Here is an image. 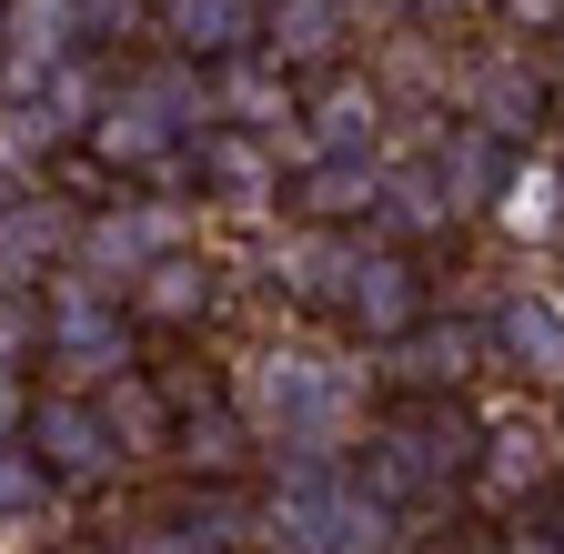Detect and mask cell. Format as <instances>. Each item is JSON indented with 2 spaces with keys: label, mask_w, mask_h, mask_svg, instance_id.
Here are the masks:
<instances>
[{
  "label": "cell",
  "mask_w": 564,
  "mask_h": 554,
  "mask_svg": "<svg viewBox=\"0 0 564 554\" xmlns=\"http://www.w3.org/2000/svg\"><path fill=\"white\" fill-rule=\"evenodd\" d=\"M212 121L262 131V142H293V131H303V72H282L272 51L223 61V72H212Z\"/></svg>",
  "instance_id": "cell-11"
},
{
  "label": "cell",
  "mask_w": 564,
  "mask_h": 554,
  "mask_svg": "<svg viewBox=\"0 0 564 554\" xmlns=\"http://www.w3.org/2000/svg\"><path fill=\"white\" fill-rule=\"evenodd\" d=\"M373 162H383V152H373ZM373 162H352V152H303L293 182H282V202H293L303 222L364 232V222H373Z\"/></svg>",
  "instance_id": "cell-17"
},
{
  "label": "cell",
  "mask_w": 564,
  "mask_h": 554,
  "mask_svg": "<svg viewBox=\"0 0 564 554\" xmlns=\"http://www.w3.org/2000/svg\"><path fill=\"white\" fill-rule=\"evenodd\" d=\"M352 262H364V232H333V222H303L293 242H272V293L282 303H303V313H343L352 293Z\"/></svg>",
  "instance_id": "cell-15"
},
{
  "label": "cell",
  "mask_w": 564,
  "mask_h": 554,
  "mask_svg": "<svg viewBox=\"0 0 564 554\" xmlns=\"http://www.w3.org/2000/svg\"><path fill=\"white\" fill-rule=\"evenodd\" d=\"M0 31H11V0H0Z\"/></svg>",
  "instance_id": "cell-34"
},
{
  "label": "cell",
  "mask_w": 564,
  "mask_h": 554,
  "mask_svg": "<svg viewBox=\"0 0 564 554\" xmlns=\"http://www.w3.org/2000/svg\"><path fill=\"white\" fill-rule=\"evenodd\" d=\"M484 343H494V363H514L524 383L564 393V293L554 283H514L505 303H494Z\"/></svg>",
  "instance_id": "cell-10"
},
{
  "label": "cell",
  "mask_w": 564,
  "mask_h": 554,
  "mask_svg": "<svg viewBox=\"0 0 564 554\" xmlns=\"http://www.w3.org/2000/svg\"><path fill=\"white\" fill-rule=\"evenodd\" d=\"M505 554H564V544H554V534H514Z\"/></svg>",
  "instance_id": "cell-31"
},
{
  "label": "cell",
  "mask_w": 564,
  "mask_h": 554,
  "mask_svg": "<svg viewBox=\"0 0 564 554\" xmlns=\"http://www.w3.org/2000/svg\"><path fill=\"white\" fill-rule=\"evenodd\" d=\"M423 152H434V172H444V202H454V222L494 213V192H505V172H514V142H494V131H474V121H444Z\"/></svg>",
  "instance_id": "cell-20"
},
{
  "label": "cell",
  "mask_w": 564,
  "mask_h": 554,
  "mask_svg": "<svg viewBox=\"0 0 564 554\" xmlns=\"http://www.w3.org/2000/svg\"><path fill=\"white\" fill-rule=\"evenodd\" d=\"M51 504V474H41V454L21 444V434H0V524H31Z\"/></svg>",
  "instance_id": "cell-26"
},
{
  "label": "cell",
  "mask_w": 564,
  "mask_h": 554,
  "mask_svg": "<svg viewBox=\"0 0 564 554\" xmlns=\"http://www.w3.org/2000/svg\"><path fill=\"white\" fill-rule=\"evenodd\" d=\"M383 121H393V91L343 61V72L303 101V152H352V162H373V152H383ZM303 152H293V162H303Z\"/></svg>",
  "instance_id": "cell-12"
},
{
  "label": "cell",
  "mask_w": 564,
  "mask_h": 554,
  "mask_svg": "<svg viewBox=\"0 0 564 554\" xmlns=\"http://www.w3.org/2000/svg\"><path fill=\"white\" fill-rule=\"evenodd\" d=\"M505 31H524V41H544V31H564V0H484Z\"/></svg>",
  "instance_id": "cell-28"
},
{
  "label": "cell",
  "mask_w": 564,
  "mask_h": 554,
  "mask_svg": "<svg viewBox=\"0 0 564 554\" xmlns=\"http://www.w3.org/2000/svg\"><path fill=\"white\" fill-rule=\"evenodd\" d=\"M31 424V383H21V363H0V434H21Z\"/></svg>",
  "instance_id": "cell-29"
},
{
  "label": "cell",
  "mask_w": 564,
  "mask_h": 554,
  "mask_svg": "<svg viewBox=\"0 0 564 554\" xmlns=\"http://www.w3.org/2000/svg\"><path fill=\"white\" fill-rule=\"evenodd\" d=\"M262 544L272 554H403V514L352 464H272Z\"/></svg>",
  "instance_id": "cell-3"
},
{
  "label": "cell",
  "mask_w": 564,
  "mask_h": 554,
  "mask_svg": "<svg viewBox=\"0 0 564 554\" xmlns=\"http://www.w3.org/2000/svg\"><path fill=\"white\" fill-rule=\"evenodd\" d=\"M121 283H101V272H82V262H61L51 272V293H41V354L51 363H70L91 393L111 383V373H131V333H121Z\"/></svg>",
  "instance_id": "cell-4"
},
{
  "label": "cell",
  "mask_w": 564,
  "mask_h": 554,
  "mask_svg": "<svg viewBox=\"0 0 564 554\" xmlns=\"http://www.w3.org/2000/svg\"><path fill=\"white\" fill-rule=\"evenodd\" d=\"M373 363L364 354H333V343H252L232 403L252 413V434L272 464H352L373 424Z\"/></svg>",
  "instance_id": "cell-1"
},
{
  "label": "cell",
  "mask_w": 564,
  "mask_h": 554,
  "mask_svg": "<svg viewBox=\"0 0 564 554\" xmlns=\"http://www.w3.org/2000/svg\"><path fill=\"white\" fill-rule=\"evenodd\" d=\"M544 534H554V544H564V504H554V524H544Z\"/></svg>",
  "instance_id": "cell-33"
},
{
  "label": "cell",
  "mask_w": 564,
  "mask_h": 554,
  "mask_svg": "<svg viewBox=\"0 0 564 554\" xmlns=\"http://www.w3.org/2000/svg\"><path fill=\"white\" fill-rule=\"evenodd\" d=\"M373 82H383L393 101H434V111H444V72H434V51H423V41H383Z\"/></svg>",
  "instance_id": "cell-27"
},
{
  "label": "cell",
  "mask_w": 564,
  "mask_h": 554,
  "mask_svg": "<svg viewBox=\"0 0 564 554\" xmlns=\"http://www.w3.org/2000/svg\"><path fill=\"white\" fill-rule=\"evenodd\" d=\"M423 313H434V293H423V262H413L403 242H373V232H364V262H352L343 323H352V333H364L373 354H383V343H403Z\"/></svg>",
  "instance_id": "cell-8"
},
{
  "label": "cell",
  "mask_w": 564,
  "mask_h": 554,
  "mask_svg": "<svg viewBox=\"0 0 564 554\" xmlns=\"http://www.w3.org/2000/svg\"><path fill=\"white\" fill-rule=\"evenodd\" d=\"M373 242H434V232H454V202H444V172H434V152H383L373 162V222H364Z\"/></svg>",
  "instance_id": "cell-13"
},
{
  "label": "cell",
  "mask_w": 564,
  "mask_h": 554,
  "mask_svg": "<svg viewBox=\"0 0 564 554\" xmlns=\"http://www.w3.org/2000/svg\"><path fill=\"white\" fill-rule=\"evenodd\" d=\"M162 41L202 72H223V61L262 51V0H162Z\"/></svg>",
  "instance_id": "cell-18"
},
{
  "label": "cell",
  "mask_w": 564,
  "mask_h": 554,
  "mask_svg": "<svg viewBox=\"0 0 564 554\" xmlns=\"http://www.w3.org/2000/svg\"><path fill=\"white\" fill-rule=\"evenodd\" d=\"M232 554H262V544H232Z\"/></svg>",
  "instance_id": "cell-35"
},
{
  "label": "cell",
  "mask_w": 564,
  "mask_h": 554,
  "mask_svg": "<svg viewBox=\"0 0 564 554\" xmlns=\"http://www.w3.org/2000/svg\"><path fill=\"white\" fill-rule=\"evenodd\" d=\"M544 121H564V82H554V111H544Z\"/></svg>",
  "instance_id": "cell-32"
},
{
  "label": "cell",
  "mask_w": 564,
  "mask_h": 554,
  "mask_svg": "<svg viewBox=\"0 0 564 554\" xmlns=\"http://www.w3.org/2000/svg\"><path fill=\"white\" fill-rule=\"evenodd\" d=\"M121 303H131L141 323H162V333H192V323L223 313V262L192 252V242H172L162 262H141L131 283H121Z\"/></svg>",
  "instance_id": "cell-14"
},
{
  "label": "cell",
  "mask_w": 564,
  "mask_h": 554,
  "mask_svg": "<svg viewBox=\"0 0 564 554\" xmlns=\"http://www.w3.org/2000/svg\"><path fill=\"white\" fill-rule=\"evenodd\" d=\"M262 51L282 61V72H343L352 0H262Z\"/></svg>",
  "instance_id": "cell-16"
},
{
  "label": "cell",
  "mask_w": 564,
  "mask_h": 554,
  "mask_svg": "<svg viewBox=\"0 0 564 554\" xmlns=\"http://www.w3.org/2000/svg\"><path fill=\"white\" fill-rule=\"evenodd\" d=\"M182 162H192L202 202H223V213H282V142H262V131L212 121V131H192Z\"/></svg>",
  "instance_id": "cell-7"
},
{
  "label": "cell",
  "mask_w": 564,
  "mask_h": 554,
  "mask_svg": "<svg viewBox=\"0 0 564 554\" xmlns=\"http://www.w3.org/2000/svg\"><path fill=\"white\" fill-rule=\"evenodd\" d=\"M91 403H101V424H111L121 464H131V454H172V424H182V403H172V383H152L141 363H131V373H111Z\"/></svg>",
  "instance_id": "cell-22"
},
{
  "label": "cell",
  "mask_w": 564,
  "mask_h": 554,
  "mask_svg": "<svg viewBox=\"0 0 564 554\" xmlns=\"http://www.w3.org/2000/svg\"><path fill=\"white\" fill-rule=\"evenodd\" d=\"M21 444L41 454L51 484H111V474H121V444H111V424H101L91 393H31Z\"/></svg>",
  "instance_id": "cell-6"
},
{
  "label": "cell",
  "mask_w": 564,
  "mask_h": 554,
  "mask_svg": "<svg viewBox=\"0 0 564 554\" xmlns=\"http://www.w3.org/2000/svg\"><path fill=\"white\" fill-rule=\"evenodd\" d=\"M554 474V434L544 424H484V444H474V484L484 495H534V484Z\"/></svg>",
  "instance_id": "cell-25"
},
{
  "label": "cell",
  "mask_w": 564,
  "mask_h": 554,
  "mask_svg": "<svg viewBox=\"0 0 564 554\" xmlns=\"http://www.w3.org/2000/svg\"><path fill=\"white\" fill-rule=\"evenodd\" d=\"M172 454H182L202 484H223V474H242V464L262 454V434H252V413H242L232 393H202V403H182V424H172Z\"/></svg>",
  "instance_id": "cell-21"
},
{
  "label": "cell",
  "mask_w": 564,
  "mask_h": 554,
  "mask_svg": "<svg viewBox=\"0 0 564 554\" xmlns=\"http://www.w3.org/2000/svg\"><path fill=\"white\" fill-rule=\"evenodd\" d=\"M474 444H484V424L454 413V393H403V413H373L364 424L352 474H364L393 514H423V504H444L474 474Z\"/></svg>",
  "instance_id": "cell-2"
},
{
  "label": "cell",
  "mask_w": 564,
  "mask_h": 554,
  "mask_svg": "<svg viewBox=\"0 0 564 554\" xmlns=\"http://www.w3.org/2000/svg\"><path fill=\"white\" fill-rule=\"evenodd\" d=\"M393 11H403L413 31H444V21H464V11H474V0H393Z\"/></svg>",
  "instance_id": "cell-30"
},
{
  "label": "cell",
  "mask_w": 564,
  "mask_h": 554,
  "mask_svg": "<svg viewBox=\"0 0 564 554\" xmlns=\"http://www.w3.org/2000/svg\"><path fill=\"white\" fill-rule=\"evenodd\" d=\"M484 222L505 232V242H554V232H564V162H544V152H534V162H514Z\"/></svg>",
  "instance_id": "cell-23"
},
{
  "label": "cell",
  "mask_w": 564,
  "mask_h": 554,
  "mask_svg": "<svg viewBox=\"0 0 564 554\" xmlns=\"http://www.w3.org/2000/svg\"><path fill=\"white\" fill-rule=\"evenodd\" d=\"M383 354H393L383 373H393L403 393H454V383H464L474 363H494V343H484L474 323H434V313H423V323H413L403 343H383Z\"/></svg>",
  "instance_id": "cell-19"
},
{
  "label": "cell",
  "mask_w": 564,
  "mask_h": 554,
  "mask_svg": "<svg viewBox=\"0 0 564 554\" xmlns=\"http://www.w3.org/2000/svg\"><path fill=\"white\" fill-rule=\"evenodd\" d=\"M544 111H554V72H534L524 51H474L454 72V121L494 131V142H524Z\"/></svg>",
  "instance_id": "cell-5"
},
{
  "label": "cell",
  "mask_w": 564,
  "mask_h": 554,
  "mask_svg": "<svg viewBox=\"0 0 564 554\" xmlns=\"http://www.w3.org/2000/svg\"><path fill=\"white\" fill-rule=\"evenodd\" d=\"M172 242H192L172 202H101L91 222H70V262L101 272V283H131V272H141V262H162Z\"/></svg>",
  "instance_id": "cell-9"
},
{
  "label": "cell",
  "mask_w": 564,
  "mask_h": 554,
  "mask_svg": "<svg viewBox=\"0 0 564 554\" xmlns=\"http://www.w3.org/2000/svg\"><path fill=\"white\" fill-rule=\"evenodd\" d=\"M61 242H70V222L51 213L41 192L0 202V293H31V283H41V262H61Z\"/></svg>",
  "instance_id": "cell-24"
}]
</instances>
